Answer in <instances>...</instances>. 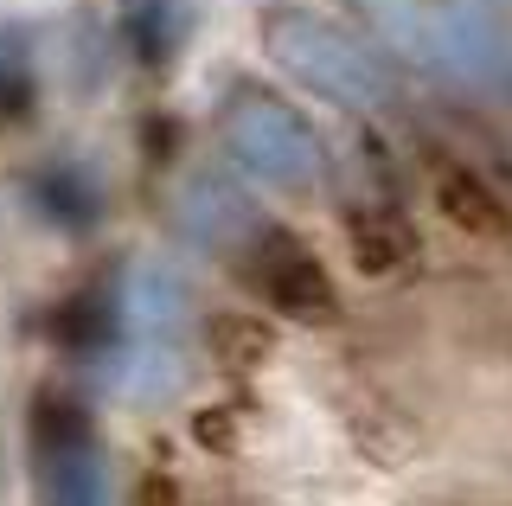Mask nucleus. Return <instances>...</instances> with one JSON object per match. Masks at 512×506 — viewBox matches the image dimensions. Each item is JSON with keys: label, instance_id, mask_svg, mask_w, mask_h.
Listing matches in <instances>:
<instances>
[{"label": "nucleus", "instance_id": "1", "mask_svg": "<svg viewBox=\"0 0 512 506\" xmlns=\"http://www.w3.org/2000/svg\"><path fill=\"white\" fill-rule=\"evenodd\" d=\"M250 282H256V295H263L269 308L288 314V321H301V327H320V321L340 314L333 276L320 270V257H308L295 237H269V244L256 250V263H250Z\"/></svg>", "mask_w": 512, "mask_h": 506}, {"label": "nucleus", "instance_id": "2", "mask_svg": "<svg viewBox=\"0 0 512 506\" xmlns=\"http://www.w3.org/2000/svg\"><path fill=\"white\" fill-rule=\"evenodd\" d=\"M346 250L359 276H397L416 263V225L397 205H352L346 212Z\"/></svg>", "mask_w": 512, "mask_h": 506}, {"label": "nucleus", "instance_id": "5", "mask_svg": "<svg viewBox=\"0 0 512 506\" xmlns=\"http://www.w3.org/2000/svg\"><path fill=\"white\" fill-rule=\"evenodd\" d=\"M192 442L212 455H231L237 449V410L231 404H199L192 410Z\"/></svg>", "mask_w": 512, "mask_h": 506}, {"label": "nucleus", "instance_id": "3", "mask_svg": "<svg viewBox=\"0 0 512 506\" xmlns=\"http://www.w3.org/2000/svg\"><path fill=\"white\" fill-rule=\"evenodd\" d=\"M436 212L455 231L480 237V244H500V237H512V205L500 199V186L480 180L474 167H436Z\"/></svg>", "mask_w": 512, "mask_h": 506}, {"label": "nucleus", "instance_id": "4", "mask_svg": "<svg viewBox=\"0 0 512 506\" xmlns=\"http://www.w3.org/2000/svg\"><path fill=\"white\" fill-rule=\"evenodd\" d=\"M205 340H212V353L224 359V366H237V372L269 366V359H276V334H269V321H263V314H244V308L212 314Z\"/></svg>", "mask_w": 512, "mask_h": 506}, {"label": "nucleus", "instance_id": "6", "mask_svg": "<svg viewBox=\"0 0 512 506\" xmlns=\"http://www.w3.org/2000/svg\"><path fill=\"white\" fill-rule=\"evenodd\" d=\"M135 506H186V494H180V481H173L167 468H148L141 487H135Z\"/></svg>", "mask_w": 512, "mask_h": 506}]
</instances>
